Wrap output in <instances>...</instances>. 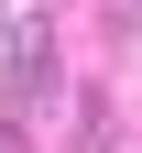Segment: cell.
I'll list each match as a JSON object with an SVG mask.
<instances>
[{"label":"cell","instance_id":"6da1fadb","mask_svg":"<svg viewBox=\"0 0 142 153\" xmlns=\"http://www.w3.org/2000/svg\"><path fill=\"white\" fill-rule=\"evenodd\" d=\"M0 44H11V76H0V120H55V99H66V66H55V22H0Z\"/></svg>","mask_w":142,"mask_h":153},{"label":"cell","instance_id":"7a4b0ae2","mask_svg":"<svg viewBox=\"0 0 142 153\" xmlns=\"http://www.w3.org/2000/svg\"><path fill=\"white\" fill-rule=\"evenodd\" d=\"M77 153H120V120H109V88L77 99Z\"/></svg>","mask_w":142,"mask_h":153},{"label":"cell","instance_id":"3957f363","mask_svg":"<svg viewBox=\"0 0 142 153\" xmlns=\"http://www.w3.org/2000/svg\"><path fill=\"white\" fill-rule=\"evenodd\" d=\"M98 22L109 33H142V0H98Z\"/></svg>","mask_w":142,"mask_h":153},{"label":"cell","instance_id":"277c9868","mask_svg":"<svg viewBox=\"0 0 142 153\" xmlns=\"http://www.w3.org/2000/svg\"><path fill=\"white\" fill-rule=\"evenodd\" d=\"M0 153H33V131H22V120H0Z\"/></svg>","mask_w":142,"mask_h":153}]
</instances>
